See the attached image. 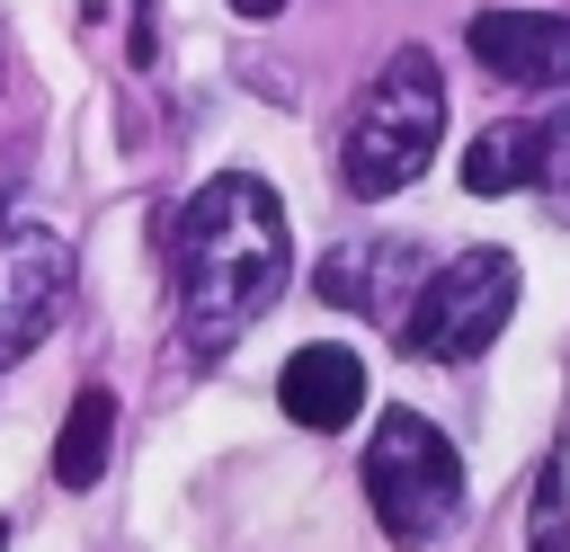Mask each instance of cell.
<instances>
[{
	"label": "cell",
	"mask_w": 570,
	"mask_h": 552,
	"mask_svg": "<svg viewBox=\"0 0 570 552\" xmlns=\"http://www.w3.org/2000/svg\"><path fill=\"white\" fill-rule=\"evenodd\" d=\"M232 9H240V18H276L285 0H232Z\"/></svg>",
	"instance_id": "14"
},
{
	"label": "cell",
	"mask_w": 570,
	"mask_h": 552,
	"mask_svg": "<svg viewBox=\"0 0 570 552\" xmlns=\"http://www.w3.org/2000/svg\"><path fill=\"white\" fill-rule=\"evenodd\" d=\"M463 187L472 196H508V187H534V125L508 116V125H481L463 142Z\"/></svg>",
	"instance_id": "10"
},
{
	"label": "cell",
	"mask_w": 570,
	"mask_h": 552,
	"mask_svg": "<svg viewBox=\"0 0 570 552\" xmlns=\"http://www.w3.org/2000/svg\"><path fill=\"white\" fill-rule=\"evenodd\" d=\"M463 45H472V62L490 80L570 89V18H552V9H472Z\"/></svg>",
	"instance_id": "6"
},
{
	"label": "cell",
	"mask_w": 570,
	"mask_h": 552,
	"mask_svg": "<svg viewBox=\"0 0 570 552\" xmlns=\"http://www.w3.org/2000/svg\"><path fill=\"white\" fill-rule=\"evenodd\" d=\"M419 267V249L410 240H347V249H330L321 258V294L330 303H347V312H365V321H383V329H401V312H410V276Z\"/></svg>",
	"instance_id": "8"
},
{
	"label": "cell",
	"mask_w": 570,
	"mask_h": 552,
	"mask_svg": "<svg viewBox=\"0 0 570 552\" xmlns=\"http://www.w3.org/2000/svg\"><path fill=\"white\" fill-rule=\"evenodd\" d=\"M107 454H116V392L89 383V392H71V410H62L53 481H62V490H98V481H107Z\"/></svg>",
	"instance_id": "9"
},
{
	"label": "cell",
	"mask_w": 570,
	"mask_h": 552,
	"mask_svg": "<svg viewBox=\"0 0 570 552\" xmlns=\"http://www.w3.org/2000/svg\"><path fill=\"white\" fill-rule=\"evenodd\" d=\"M365 507L401 552L436 543L463 516V454L445 445V427H428L419 410H392L365 436Z\"/></svg>",
	"instance_id": "3"
},
{
	"label": "cell",
	"mask_w": 570,
	"mask_h": 552,
	"mask_svg": "<svg viewBox=\"0 0 570 552\" xmlns=\"http://www.w3.org/2000/svg\"><path fill=\"white\" fill-rule=\"evenodd\" d=\"M134 62H160V0H134V36H125Z\"/></svg>",
	"instance_id": "13"
},
{
	"label": "cell",
	"mask_w": 570,
	"mask_h": 552,
	"mask_svg": "<svg viewBox=\"0 0 570 552\" xmlns=\"http://www.w3.org/2000/svg\"><path fill=\"white\" fill-rule=\"evenodd\" d=\"M285 267H294V240H285V205H276V187L249 178V169L205 178V187L178 205V231H169V303H178V338H187L196 356H223L249 321L276 312Z\"/></svg>",
	"instance_id": "1"
},
{
	"label": "cell",
	"mask_w": 570,
	"mask_h": 552,
	"mask_svg": "<svg viewBox=\"0 0 570 552\" xmlns=\"http://www.w3.org/2000/svg\"><path fill=\"white\" fill-rule=\"evenodd\" d=\"M534 187L543 196H570V107L534 125Z\"/></svg>",
	"instance_id": "12"
},
{
	"label": "cell",
	"mask_w": 570,
	"mask_h": 552,
	"mask_svg": "<svg viewBox=\"0 0 570 552\" xmlns=\"http://www.w3.org/2000/svg\"><path fill=\"white\" fill-rule=\"evenodd\" d=\"M517 312V258L508 249H463L436 276H419L410 312H401V356L419 365H463L481 356Z\"/></svg>",
	"instance_id": "4"
},
{
	"label": "cell",
	"mask_w": 570,
	"mask_h": 552,
	"mask_svg": "<svg viewBox=\"0 0 570 552\" xmlns=\"http://www.w3.org/2000/svg\"><path fill=\"white\" fill-rule=\"evenodd\" d=\"M525 552H570V507H561V454L543 463L534 481V507H525Z\"/></svg>",
	"instance_id": "11"
},
{
	"label": "cell",
	"mask_w": 570,
	"mask_h": 552,
	"mask_svg": "<svg viewBox=\"0 0 570 552\" xmlns=\"http://www.w3.org/2000/svg\"><path fill=\"white\" fill-rule=\"evenodd\" d=\"M0 552H9V525H0Z\"/></svg>",
	"instance_id": "16"
},
{
	"label": "cell",
	"mask_w": 570,
	"mask_h": 552,
	"mask_svg": "<svg viewBox=\"0 0 570 552\" xmlns=\"http://www.w3.org/2000/svg\"><path fill=\"white\" fill-rule=\"evenodd\" d=\"M436 134H445V71H436L428 45H401L365 80V98L347 116V142H338V169L365 205H383L436 160Z\"/></svg>",
	"instance_id": "2"
},
{
	"label": "cell",
	"mask_w": 570,
	"mask_h": 552,
	"mask_svg": "<svg viewBox=\"0 0 570 552\" xmlns=\"http://www.w3.org/2000/svg\"><path fill=\"white\" fill-rule=\"evenodd\" d=\"M0 89H9V36H0Z\"/></svg>",
	"instance_id": "15"
},
{
	"label": "cell",
	"mask_w": 570,
	"mask_h": 552,
	"mask_svg": "<svg viewBox=\"0 0 570 552\" xmlns=\"http://www.w3.org/2000/svg\"><path fill=\"white\" fill-rule=\"evenodd\" d=\"M0 231H9V205H0Z\"/></svg>",
	"instance_id": "17"
},
{
	"label": "cell",
	"mask_w": 570,
	"mask_h": 552,
	"mask_svg": "<svg viewBox=\"0 0 570 552\" xmlns=\"http://www.w3.org/2000/svg\"><path fill=\"white\" fill-rule=\"evenodd\" d=\"M276 410H285L294 427H312V436H338V427L365 410V356H356V347H330V338L294 347L285 374H276Z\"/></svg>",
	"instance_id": "7"
},
{
	"label": "cell",
	"mask_w": 570,
	"mask_h": 552,
	"mask_svg": "<svg viewBox=\"0 0 570 552\" xmlns=\"http://www.w3.org/2000/svg\"><path fill=\"white\" fill-rule=\"evenodd\" d=\"M71 312V240L45 223H9L0 231V374L27 365Z\"/></svg>",
	"instance_id": "5"
}]
</instances>
